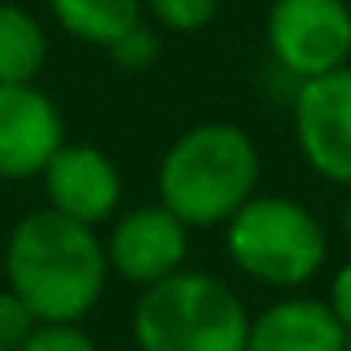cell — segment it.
I'll use <instances>...</instances> for the list:
<instances>
[{"instance_id": "obj_13", "label": "cell", "mask_w": 351, "mask_h": 351, "mask_svg": "<svg viewBox=\"0 0 351 351\" xmlns=\"http://www.w3.org/2000/svg\"><path fill=\"white\" fill-rule=\"evenodd\" d=\"M144 4L159 19V27L178 34H197L215 19L223 0H144Z\"/></svg>"}, {"instance_id": "obj_8", "label": "cell", "mask_w": 351, "mask_h": 351, "mask_svg": "<svg viewBox=\"0 0 351 351\" xmlns=\"http://www.w3.org/2000/svg\"><path fill=\"white\" fill-rule=\"evenodd\" d=\"M64 144L61 110L34 84H0V178L23 182L46 170Z\"/></svg>"}, {"instance_id": "obj_3", "label": "cell", "mask_w": 351, "mask_h": 351, "mask_svg": "<svg viewBox=\"0 0 351 351\" xmlns=\"http://www.w3.org/2000/svg\"><path fill=\"white\" fill-rule=\"evenodd\" d=\"M132 336L140 351H245L250 313L223 280L178 268L144 287Z\"/></svg>"}, {"instance_id": "obj_1", "label": "cell", "mask_w": 351, "mask_h": 351, "mask_svg": "<svg viewBox=\"0 0 351 351\" xmlns=\"http://www.w3.org/2000/svg\"><path fill=\"white\" fill-rule=\"evenodd\" d=\"M4 272L34 321H80L102 298L110 265L95 227L42 208L16 223Z\"/></svg>"}, {"instance_id": "obj_17", "label": "cell", "mask_w": 351, "mask_h": 351, "mask_svg": "<svg viewBox=\"0 0 351 351\" xmlns=\"http://www.w3.org/2000/svg\"><path fill=\"white\" fill-rule=\"evenodd\" d=\"M325 302L332 306L336 317L343 321V328L351 332V257L343 261L340 268H336L332 283H328V298H325Z\"/></svg>"}, {"instance_id": "obj_10", "label": "cell", "mask_w": 351, "mask_h": 351, "mask_svg": "<svg viewBox=\"0 0 351 351\" xmlns=\"http://www.w3.org/2000/svg\"><path fill=\"white\" fill-rule=\"evenodd\" d=\"M351 332L321 298H280L250 317L245 351H348Z\"/></svg>"}, {"instance_id": "obj_19", "label": "cell", "mask_w": 351, "mask_h": 351, "mask_svg": "<svg viewBox=\"0 0 351 351\" xmlns=\"http://www.w3.org/2000/svg\"><path fill=\"white\" fill-rule=\"evenodd\" d=\"M348 351H351V340H348Z\"/></svg>"}, {"instance_id": "obj_7", "label": "cell", "mask_w": 351, "mask_h": 351, "mask_svg": "<svg viewBox=\"0 0 351 351\" xmlns=\"http://www.w3.org/2000/svg\"><path fill=\"white\" fill-rule=\"evenodd\" d=\"M102 245H106L110 272L125 276L129 283H140V287H152L185 265L189 227L167 204H140L129 208L114 223V230Z\"/></svg>"}, {"instance_id": "obj_16", "label": "cell", "mask_w": 351, "mask_h": 351, "mask_svg": "<svg viewBox=\"0 0 351 351\" xmlns=\"http://www.w3.org/2000/svg\"><path fill=\"white\" fill-rule=\"evenodd\" d=\"M34 313L27 310V302L12 287L0 291V351H19L27 343V336L34 332Z\"/></svg>"}, {"instance_id": "obj_15", "label": "cell", "mask_w": 351, "mask_h": 351, "mask_svg": "<svg viewBox=\"0 0 351 351\" xmlns=\"http://www.w3.org/2000/svg\"><path fill=\"white\" fill-rule=\"evenodd\" d=\"M19 351H99V343L80 328V321H38Z\"/></svg>"}, {"instance_id": "obj_6", "label": "cell", "mask_w": 351, "mask_h": 351, "mask_svg": "<svg viewBox=\"0 0 351 351\" xmlns=\"http://www.w3.org/2000/svg\"><path fill=\"white\" fill-rule=\"evenodd\" d=\"M291 129L313 174L332 185H351V64L295 87Z\"/></svg>"}, {"instance_id": "obj_18", "label": "cell", "mask_w": 351, "mask_h": 351, "mask_svg": "<svg viewBox=\"0 0 351 351\" xmlns=\"http://www.w3.org/2000/svg\"><path fill=\"white\" fill-rule=\"evenodd\" d=\"M343 230H348V238H351V193H348V200H343Z\"/></svg>"}, {"instance_id": "obj_11", "label": "cell", "mask_w": 351, "mask_h": 351, "mask_svg": "<svg viewBox=\"0 0 351 351\" xmlns=\"http://www.w3.org/2000/svg\"><path fill=\"white\" fill-rule=\"evenodd\" d=\"M49 8L72 38L102 49L144 19V0H49Z\"/></svg>"}, {"instance_id": "obj_2", "label": "cell", "mask_w": 351, "mask_h": 351, "mask_svg": "<svg viewBox=\"0 0 351 351\" xmlns=\"http://www.w3.org/2000/svg\"><path fill=\"white\" fill-rule=\"evenodd\" d=\"M261 182V152L230 121H200L167 147L159 162V204L185 227H219Z\"/></svg>"}, {"instance_id": "obj_4", "label": "cell", "mask_w": 351, "mask_h": 351, "mask_svg": "<svg viewBox=\"0 0 351 351\" xmlns=\"http://www.w3.org/2000/svg\"><path fill=\"white\" fill-rule=\"evenodd\" d=\"M223 227L230 265L265 287H302L325 268L328 234L302 200L253 193Z\"/></svg>"}, {"instance_id": "obj_14", "label": "cell", "mask_w": 351, "mask_h": 351, "mask_svg": "<svg viewBox=\"0 0 351 351\" xmlns=\"http://www.w3.org/2000/svg\"><path fill=\"white\" fill-rule=\"evenodd\" d=\"M106 53L114 57L117 69H125V72H144V69H152L155 57H159V34H155L152 27L144 23V19H140V23L129 27V31H125L117 42H110Z\"/></svg>"}, {"instance_id": "obj_9", "label": "cell", "mask_w": 351, "mask_h": 351, "mask_svg": "<svg viewBox=\"0 0 351 351\" xmlns=\"http://www.w3.org/2000/svg\"><path fill=\"white\" fill-rule=\"evenodd\" d=\"M46 197L49 208L84 227L114 219L121 204V174L114 159L91 144H61V152L46 162Z\"/></svg>"}, {"instance_id": "obj_12", "label": "cell", "mask_w": 351, "mask_h": 351, "mask_svg": "<svg viewBox=\"0 0 351 351\" xmlns=\"http://www.w3.org/2000/svg\"><path fill=\"white\" fill-rule=\"evenodd\" d=\"M49 42L42 23L19 4H0V84H34Z\"/></svg>"}, {"instance_id": "obj_5", "label": "cell", "mask_w": 351, "mask_h": 351, "mask_svg": "<svg viewBox=\"0 0 351 351\" xmlns=\"http://www.w3.org/2000/svg\"><path fill=\"white\" fill-rule=\"evenodd\" d=\"M268 53L298 84L351 64L348 0H272L265 19Z\"/></svg>"}]
</instances>
